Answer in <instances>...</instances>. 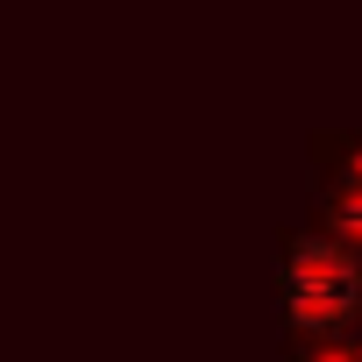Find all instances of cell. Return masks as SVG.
Here are the masks:
<instances>
[{
	"label": "cell",
	"mask_w": 362,
	"mask_h": 362,
	"mask_svg": "<svg viewBox=\"0 0 362 362\" xmlns=\"http://www.w3.org/2000/svg\"><path fill=\"white\" fill-rule=\"evenodd\" d=\"M355 277L362 270H355V256L341 242H305L298 263H291V277H284V305L305 327H327V320L355 313Z\"/></svg>",
	"instance_id": "1"
}]
</instances>
